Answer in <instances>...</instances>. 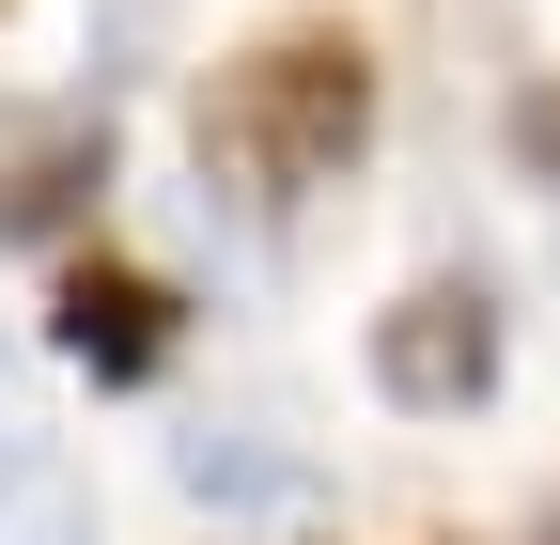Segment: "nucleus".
I'll return each mask as SVG.
<instances>
[{"label": "nucleus", "mask_w": 560, "mask_h": 545, "mask_svg": "<svg viewBox=\"0 0 560 545\" xmlns=\"http://www.w3.org/2000/svg\"><path fill=\"white\" fill-rule=\"evenodd\" d=\"M187 141H202V172H219L234 202H312V187H342L359 141H374V47L342 32V16H280L265 47H234L219 79H202Z\"/></svg>", "instance_id": "f257e3e1"}, {"label": "nucleus", "mask_w": 560, "mask_h": 545, "mask_svg": "<svg viewBox=\"0 0 560 545\" xmlns=\"http://www.w3.org/2000/svg\"><path fill=\"white\" fill-rule=\"evenodd\" d=\"M499 281L482 265H436V281H405L389 312H374V390L405 405V421H467L482 390H499Z\"/></svg>", "instance_id": "f03ea898"}, {"label": "nucleus", "mask_w": 560, "mask_h": 545, "mask_svg": "<svg viewBox=\"0 0 560 545\" xmlns=\"http://www.w3.org/2000/svg\"><path fill=\"white\" fill-rule=\"evenodd\" d=\"M109 202V109H16L0 125V250H62Z\"/></svg>", "instance_id": "7ed1b4c3"}, {"label": "nucleus", "mask_w": 560, "mask_h": 545, "mask_svg": "<svg viewBox=\"0 0 560 545\" xmlns=\"http://www.w3.org/2000/svg\"><path fill=\"white\" fill-rule=\"evenodd\" d=\"M62 359H79L94 390H140V374H172V344H187V297L156 281V265H109V250H79L62 265Z\"/></svg>", "instance_id": "20e7f679"}, {"label": "nucleus", "mask_w": 560, "mask_h": 545, "mask_svg": "<svg viewBox=\"0 0 560 545\" xmlns=\"http://www.w3.org/2000/svg\"><path fill=\"white\" fill-rule=\"evenodd\" d=\"M172 484H187L202 514H312L327 467L280 437V421H187V437H172Z\"/></svg>", "instance_id": "39448f33"}, {"label": "nucleus", "mask_w": 560, "mask_h": 545, "mask_svg": "<svg viewBox=\"0 0 560 545\" xmlns=\"http://www.w3.org/2000/svg\"><path fill=\"white\" fill-rule=\"evenodd\" d=\"M0 545H94V499L62 467H0Z\"/></svg>", "instance_id": "423d86ee"}, {"label": "nucleus", "mask_w": 560, "mask_h": 545, "mask_svg": "<svg viewBox=\"0 0 560 545\" xmlns=\"http://www.w3.org/2000/svg\"><path fill=\"white\" fill-rule=\"evenodd\" d=\"M514 172H529V187H560V79H529V94H514Z\"/></svg>", "instance_id": "0eeeda50"}, {"label": "nucleus", "mask_w": 560, "mask_h": 545, "mask_svg": "<svg viewBox=\"0 0 560 545\" xmlns=\"http://www.w3.org/2000/svg\"><path fill=\"white\" fill-rule=\"evenodd\" d=\"M16 437H32V421H16V359H0V467H16Z\"/></svg>", "instance_id": "6e6552de"}, {"label": "nucleus", "mask_w": 560, "mask_h": 545, "mask_svg": "<svg viewBox=\"0 0 560 545\" xmlns=\"http://www.w3.org/2000/svg\"><path fill=\"white\" fill-rule=\"evenodd\" d=\"M545 545H560V499H545Z\"/></svg>", "instance_id": "1a4fd4ad"}]
</instances>
